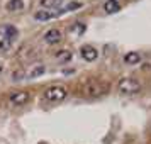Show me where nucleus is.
<instances>
[{"label": "nucleus", "mask_w": 151, "mask_h": 144, "mask_svg": "<svg viewBox=\"0 0 151 144\" xmlns=\"http://www.w3.org/2000/svg\"><path fill=\"white\" fill-rule=\"evenodd\" d=\"M104 10H105L107 14H116V12L121 10V5H119L117 2H114V0H107V2L104 4Z\"/></svg>", "instance_id": "obj_10"}, {"label": "nucleus", "mask_w": 151, "mask_h": 144, "mask_svg": "<svg viewBox=\"0 0 151 144\" xmlns=\"http://www.w3.org/2000/svg\"><path fill=\"white\" fill-rule=\"evenodd\" d=\"M114 2H117V0H114Z\"/></svg>", "instance_id": "obj_18"}, {"label": "nucleus", "mask_w": 151, "mask_h": 144, "mask_svg": "<svg viewBox=\"0 0 151 144\" xmlns=\"http://www.w3.org/2000/svg\"><path fill=\"white\" fill-rule=\"evenodd\" d=\"M61 12H56V10H37L34 14L36 21H49V19H55L56 15H60Z\"/></svg>", "instance_id": "obj_7"}, {"label": "nucleus", "mask_w": 151, "mask_h": 144, "mask_svg": "<svg viewBox=\"0 0 151 144\" xmlns=\"http://www.w3.org/2000/svg\"><path fill=\"white\" fill-rule=\"evenodd\" d=\"M80 54H82L83 59H87V61H93V59H97V56H99V51H97V48L87 44V46H83V48L80 49Z\"/></svg>", "instance_id": "obj_6"}, {"label": "nucleus", "mask_w": 151, "mask_h": 144, "mask_svg": "<svg viewBox=\"0 0 151 144\" xmlns=\"http://www.w3.org/2000/svg\"><path fill=\"white\" fill-rule=\"evenodd\" d=\"M117 90L124 93V95H132V93H137L139 90H141V83L137 82L136 78H122V80H119L117 83Z\"/></svg>", "instance_id": "obj_1"}, {"label": "nucleus", "mask_w": 151, "mask_h": 144, "mask_svg": "<svg viewBox=\"0 0 151 144\" xmlns=\"http://www.w3.org/2000/svg\"><path fill=\"white\" fill-rule=\"evenodd\" d=\"M82 92L88 97H100L107 92V85L104 82H99V80H90L83 85Z\"/></svg>", "instance_id": "obj_3"}, {"label": "nucleus", "mask_w": 151, "mask_h": 144, "mask_svg": "<svg viewBox=\"0 0 151 144\" xmlns=\"http://www.w3.org/2000/svg\"><path fill=\"white\" fill-rule=\"evenodd\" d=\"M139 61H141V54L137 51H129V53L124 54V63L126 64H137Z\"/></svg>", "instance_id": "obj_8"}, {"label": "nucleus", "mask_w": 151, "mask_h": 144, "mask_svg": "<svg viewBox=\"0 0 151 144\" xmlns=\"http://www.w3.org/2000/svg\"><path fill=\"white\" fill-rule=\"evenodd\" d=\"M61 4H63V0H41V5L46 9H56Z\"/></svg>", "instance_id": "obj_13"}, {"label": "nucleus", "mask_w": 151, "mask_h": 144, "mask_svg": "<svg viewBox=\"0 0 151 144\" xmlns=\"http://www.w3.org/2000/svg\"><path fill=\"white\" fill-rule=\"evenodd\" d=\"M0 71H2V61H0Z\"/></svg>", "instance_id": "obj_17"}, {"label": "nucleus", "mask_w": 151, "mask_h": 144, "mask_svg": "<svg viewBox=\"0 0 151 144\" xmlns=\"http://www.w3.org/2000/svg\"><path fill=\"white\" fill-rule=\"evenodd\" d=\"M5 9L9 12H15V10H22L24 9V2L22 0H9L5 4Z\"/></svg>", "instance_id": "obj_9"}, {"label": "nucleus", "mask_w": 151, "mask_h": 144, "mask_svg": "<svg viewBox=\"0 0 151 144\" xmlns=\"http://www.w3.org/2000/svg\"><path fill=\"white\" fill-rule=\"evenodd\" d=\"M61 31L60 29H49L44 32L42 36V41L46 42V44H58V42L61 41Z\"/></svg>", "instance_id": "obj_5"}, {"label": "nucleus", "mask_w": 151, "mask_h": 144, "mask_svg": "<svg viewBox=\"0 0 151 144\" xmlns=\"http://www.w3.org/2000/svg\"><path fill=\"white\" fill-rule=\"evenodd\" d=\"M2 32H4V37H2V39H7V41L12 42L14 41V37L17 36V29L12 27V26H7V27H4Z\"/></svg>", "instance_id": "obj_11"}, {"label": "nucleus", "mask_w": 151, "mask_h": 144, "mask_svg": "<svg viewBox=\"0 0 151 144\" xmlns=\"http://www.w3.org/2000/svg\"><path fill=\"white\" fill-rule=\"evenodd\" d=\"M66 95H68V90L63 85H51L44 90V98L49 102H61L66 98Z\"/></svg>", "instance_id": "obj_2"}, {"label": "nucleus", "mask_w": 151, "mask_h": 144, "mask_svg": "<svg viewBox=\"0 0 151 144\" xmlns=\"http://www.w3.org/2000/svg\"><path fill=\"white\" fill-rule=\"evenodd\" d=\"M9 102H10V105L21 107V105H24V103L29 102V93H27V92H24V90H21V92H15V93H12V95H10Z\"/></svg>", "instance_id": "obj_4"}, {"label": "nucleus", "mask_w": 151, "mask_h": 144, "mask_svg": "<svg viewBox=\"0 0 151 144\" xmlns=\"http://www.w3.org/2000/svg\"><path fill=\"white\" fill-rule=\"evenodd\" d=\"M46 71V68H44V64H34L32 68L29 69V78H36V76H41L42 73Z\"/></svg>", "instance_id": "obj_12"}, {"label": "nucleus", "mask_w": 151, "mask_h": 144, "mask_svg": "<svg viewBox=\"0 0 151 144\" xmlns=\"http://www.w3.org/2000/svg\"><path fill=\"white\" fill-rule=\"evenodd\" d=\"M75 31L78 32V34H82L83 31H85V24H82V22H76V26H75Z\"/></svg>", "instance_id": "obj_16"}, {"label": "nucleus", "mask_w": 151, "mask_h": 144, "mask_svg": "<svg viewBox=\"0 0 151 144\" xmlns=\"http://www.w3.org/2000/svg\"><path fill=\"white\" fill-rule=\"evenodd\" d=\"M10 44H12L10 41H7V39H2V41H0V53H2V51H4V53H5V51H9V49H10Z\"/></svg>", "instance_id": "obj_15"}, {"label": "nucleus", "mask_w": 151, "mask_h": 144, "mask_svg": "<svg viewBox=\"0 0 151 144\" xmlns=\"http://www.w3.org/2000/svg\"><path fill=\"white\" fill-rule=\"evenodd\" d=\"M56 59H58V61H70V59H71V53L66 51V49H63L61 53L56 54Z\"/></svg>", "instance_id": "obj_14"}]
</instances>
